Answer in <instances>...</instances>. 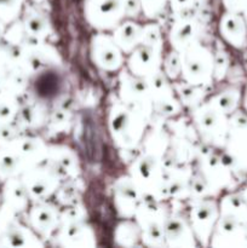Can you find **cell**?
Listing matches in <instances>:
<instances>
[{"label": "cell", "mask_w": 247, "mask_h": 248, "mask_svg": "<svg viewBox=\"0 0 247 248\" xmlns=\"http://www.w3.org/2000/svg\"><path fill=\"white\" fill-rule=\"evenodd\" d=\"M40 81L45 82V89L40 90L41 93L44 94H50L52 92H55L57 90V81H56V78L53 77H44Z\"/></svg>", "instance_id": "2"}, {"label": "cell", "mask_w": 247, "mask_h": 248, "mask_svg": "<svg viewBox=\"0 0 247 248\" xmlns=\"http://www.w3.org/2000/svg\"><path fill=\"white\" fill-rule=\"evenodd\" d=\"M82 140H84V148L86 150L87 159L91 162L97 160L98 155V137H97L96 125L93 123V119L90 114H87L84 118V132H82Z\"/></svg>", "instance_id": "1"}]
</instances>
